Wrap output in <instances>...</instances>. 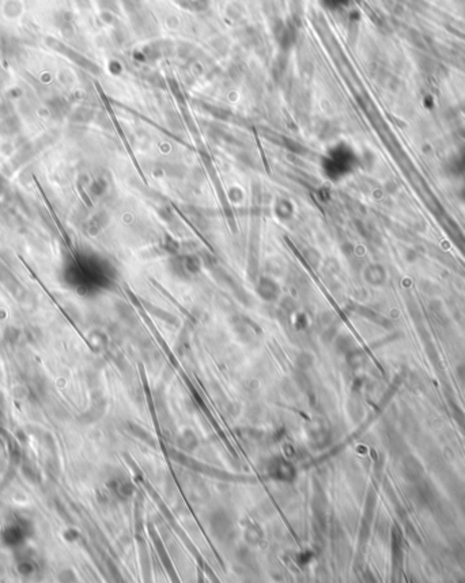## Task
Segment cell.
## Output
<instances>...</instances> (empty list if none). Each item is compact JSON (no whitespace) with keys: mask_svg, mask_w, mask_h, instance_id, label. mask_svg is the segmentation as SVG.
<instances>
[{"mask_svg":"<svg viewBox=\"0 0 465 583\" xmlns=\"http://www.w3.org/2000/svg\"><path fill=\"white\" fill-rule=\"evenodd\" d=\"M210 526H211V530H213L215 538H218L220 543H227L234 537L232 521L225 511L213 512Z\"/></svg>","mask_w":465,"mask_h":583,"instance_id":"obj_1","label":"cell"},{"mask_svg":"<svg viewBox=\"0 0 465 583\" xmlns=\"http://www.w3.org/2000/svg\"><path fill=\"white\" fill-rule=\"evenodd\" d=\"M178 445L181 449H184L187 451H192L194 447L197 446V438L192 431H185L178 438Z\"/></svg>","mask_w":465,"mask_h":583,"instance_id":"obj_3","label":"cell"},{"mask_svg":"<svg viewBox=\"0 0 465 583\" xmlns=\"http://www.w3.org/2000/svg\"><path fill=\"white\" fill-rule=\"evenodd\" d=\"M245 537H246V541H248V543H251V544H256L258 540L261 538V530L258 529L257 526H249V527H248V530H246V533H245Z\"/></svg>","mask_w":465,"mask_h":583,"instance_id":"obj_5","label":"cell"},{"mask_svg":"<svg viewBox=\"0 0 465 583\" xmlns=\"http://www.w3.org/2000/svg\"><path fill=\"white\" fill-rule=\"evenodd\" d=\"M131 427V430H132V433L136 435V436H139L140 439H143L144 442H147V443H150V445H154V441H153V436L147 433V431H144L142 427H139L137 424H131L129 426Z\"/></svg>","mask_w":465,"mask_h":583,"instance_id":"obj_4","label":"cell"},{"mask_svg":"<svg viewBox=\"0 0 465 583\" xmlns=\"http://www.w3.org/2000/svg\"><path fill=\"white\" fill-rule=\"evenodd\" d=\"M270 472H271V474L275 479L283 480V481H287L290 479V474H294L292 467L290 464H287L286 461L282 460L273 461V464L270 468Z\"/></svg>","mask_w":465,"mask_h":583,"instance_id":"obj_2","label":"cell"}]
</instances>
